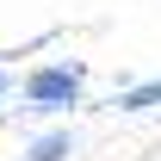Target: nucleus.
Here are the masks:
<instances>
[{"instance_id": "nucleus-1", "label": "nucleus", "mask_w": 161, "mask_h": 161, "mask_svg": "<svg viewBox=\"0 0 161 161\" xmlns=\"http://www.w3.org/2000/svg\"><path fill=\"white\" fill-rule=\"evenodd\" d=\"M25 93H31V105H37V112H56V105H75V75H68V68H37Z\"/></svg>"}, {"instance_id": "nucleus-3", "label": "nucleus", "mask_w": 161, "mask_h": 161, "mask_svg": "<svg viewBox=\"0 0 161 161\" xmlns=\"http://www.w3.org/2000/svg\"><path fill=\"white\" fill-rule=\"evenodd\" d=\"M124 105H130V112H142V105H161V80H149V87H136V93H124Z\"/></svg>"}, {"instance_id": "nucleus-2", "label": "nucleus", "mask_w": 161, "mask_h": 161, "mask_svg": "<svg viewBox=\"0 0 161 161\" xmlns=\"http://www.w3.org/2000/svg\"><path fill=\"white\" fill-rule=\"evenodd\" d=\"M62 155H68V136H62V130H56V136H43L37 149H31V161H62Z\"/></svg>"}]
</instances>
